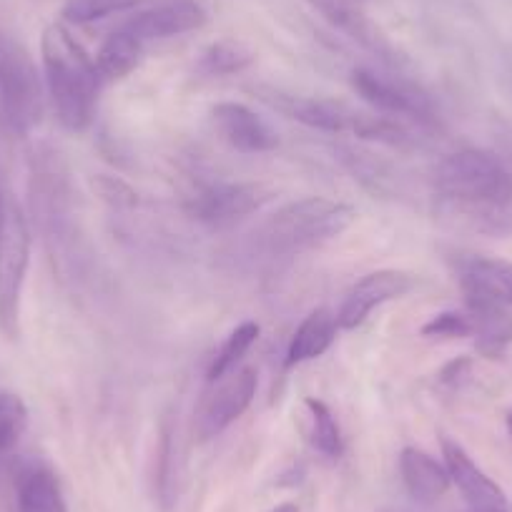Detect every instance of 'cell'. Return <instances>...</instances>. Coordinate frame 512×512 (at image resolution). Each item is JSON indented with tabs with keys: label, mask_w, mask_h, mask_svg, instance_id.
Masks as SVG:
<instances>
[{
	"label": "cell",
	"mask_w": 512,
	"mask_h": 512,
	"mask_svg": "<svg viewBox=\"0 0 512 512\" xmlns=\"http://www.w3.org/2000/svg\"><path fill=\"white\" fill-rule=\"evenodd\" d=\"M442 209L487 236L512 234V171L490 151H455L435 171Z\"/></svg>",
	"instance_id": "cell-1"
},
{
	"label": "cell",
	"mask_w": 512,
	"mask_h": 512,
	"mask_svg": "<svg viewBox=\"0 0 512 512\" xmlns=\"http://www.w3.org/2000/svg\"><path fill=\"white\" fill-rule=\"evenodd\" d=\"M43 81L51 96L58 123L71 134H81L96 116L101 73L86 48L63 23H51L41 36Z\"/></svg>",
	"instance_id": "cell-2"
},
{
	"label": "cell",
	"mask_w": 512,
	"mask_h": 512,
	"mask_svg": "<svg viewBox=\"0 0 512 512\" xmlns=\"http://www.w3.org/2000/svg\"><path fill=\"white\" fill-rule=\"evenodd\" d=\"M354 219V206L322 196H307L269 216L262 226V244L272 254H302L342 236Z\"/></svg>",
	"instance_id": "cell-3"
},
{
	"label": "cell",
	"mask_w": 512,
	"mask_h": 512,
	"mask_svg": "<svg viewBox=\"0 0 512 512\" xmlns=\"http://www.w3.org/2000/svg\"><path fill=\"white\" fill-rule=\"evenodd\" d=\"M46 113L43 78L28 48L0 36V126L13 136L36 131Z\"/></svg>",
	"instance_id": "cell-4"
},
{
	"label": "cell",
	"mask_w": 512,
	"mask_h": 512,
	"mask_svg": "<svg viewBox=\"0 0 512 512\" xmlns=\"http://www.w3.org/2000/svg\"><path fill=\"white\" fill-rule=\"evenodd\" d=\"M31 226L16 196L0 191V332L16 339L21 297L31 267Z\"/></svg>",
	"instance_id": "cell-5"
},
{
	"label": "cell",
	"mask_w": 512,
	"mask_h": 512,
	"mask_svg": "<svg viewBox=\"0 0 512 512\" xmlns=\"http://www.w3.org/2000/svg\"><path fill=\"white\" fill-rule=\"evenodd\" d=\"M349 83H352V91L382 116L410 118L422 126L437 123L432 98L405 78L377 73L372 68H354Z\"/></svg>",
	"instance_id": "cell-6"
},
{
	"label": "cell",
	"mask_w": 512,
	"mask_h": 512,
	"mask_svg": "<svg viewBox=\"0 0 512 512\" xmlns=\"http://www.w3.org/2000/svg\"><path fill=\"white\" fill-rule=\"evenodd\" d=\"M272 199V186L259 181H211L186 199V211L199 224L229 226L262 211Z\"/></svg>",
	"instance_id": "cell-7"
},
{
	"label": "cell",
	"mask_w": 512,
	"mask_h": 512,
	"mask_svg": "<svg viewBox=\"0 0 512 512\" xmlns=\"http://www.w3.org/2000/svg\"><path fill=\"white\" fill-rule=\"evenodd\" d=\"M256 387H259V379L251 367L234 369L219 382L211 384V392L204 397L199 412H196V437L201 442H209L224 430H229L251 407Z\"/></svg>",
	"instance_id": "cell-8"
},
{
	"label": "cell",
	"mask_w": 512,
	"mask_h": 512,
	"mask_svg": "<svg viewBox=\"0 0 512 512\" xmlns=\"http://www.w3.org/2000/svg\"><path fill=\"white\" fill-rule=\"evenodd\" d=\"M417 287V277L402 269H379L367 274L349 289L347 299L337 312V324L342 329H357L367 322L369 314L377 307L395 299L407 297Z\"/></svg>",
	"instance_id": "cell-9"
},
{
	"label": "cell",
	"mask_w": 512,
	"mask_h": 512,
	"mask_svg": "<svg viewBox=\"0 0 512 512\" xmlns=\"http://www.w3.org/2000/svg\"><path fill=\"white\" fill-rule=\"evenodd\" d=\"M256 96L262 98L269 108L307 128H317V131H327V134H344V131L352 134L357 111H349L342 103L297 96V93L279 91V88H256Z\"/></svg>",
	"instance_id": "cell-10"
},
{
	"label": "cell",
	"mask_w": 512,
	"mask_h": 512,
	"mask_svg": "<svg viewBox=\"0 0 512 512\" xmlns=\"http://www.w3.org/2000/svg\"><path fill=\"white\" fill-rule=\"evenodd\" d=\"M216 131L231 149L241 154H267L279 146V136L267 121L249 106L236 101H221L211 108Z\"/></svg>",
	"instance_id": "cell-11"
},
{
	"label": "cell",
	"mask_w": 512,
	"mask_h": 512,
	"mask_svg": "<svg viewBox=\"0 0 512 512\" xmlns=\"http://www.w3.org/2000/svg\"><path fill=\"white\" fill-rule=\"evenodd\" d=\"M442 457H445V467L450 472L452 485L460 490V495L465 497L472 510H505L507 497L502 487L475 465V460L467 455L465 447L445 437L442 440Z\"/></svg>",
	"instance_id": "cell-12"
},
{
	"label": "cell",
	"mask_w": 512,
	"mask_h": 512,
	"mask_svg": "<svg viewBox=\"0 0 512 512\" xmlns=\"http://www.w3.org/2000/svg\"><path fill=\"white\" fill-rule=\"evenodd\" d=\"M204 6L196 0H171L164 6L149 8L126 23V31L134 33L139 41H161V38L184 36L206 26Z\"/></svg>",
	"instance_id": "cell-13"
},
{
	"label": "cell",
	"mask_w": 512,
	"mask_h": 512,
	"mask_svg": "<svg viewBox=\"0 0 512 512\" xmlns=\"http://www.w3.org/2000/svg\"><path fill=\"white\" fill-rule=\"evenodd\" d=\"M462 294H465V314L470 317L477 352L490 359L502 357V352L512 344V309L482 294Z\"/></svg>",
	"instance_id": "cell-14"
},
{
	"label": "cell",
	"mask_w": 512,
	"mask_h": 512,
	"mask_svg": "<svg viewBox=\"0 0 512 512\" xmlns=\"http://www.w3.org/2000/svg\"><path fill=\"white\" fill-rule=\"evenodd\" d=\"M400 475L412 500L425 507L445 497L452 485L445 462H437L435 457L417 447H405L400 452Z\"/></svg>",
	"instance_id": "cell-15"
},
{
	"label": "cell",
	"mask_w": 512,
	"mask_h": 512,
	"mask_svg": "<svg viewBox=\"0 0 512 512\" xmlns=\"http://www.w3.org/2000/svg\"><path fill=\"white\" fill-rule=\"evenodd\" d=\"M16 505L18 512H68L61 482L46 465L23 467L16 477Z\"/></svg>",
	"instance_id": "cell-16"
},
{
	"label": "cell",
	"mask_w": 512,
	"mask_h": 512,
	"mask_svg": "<svg viewBox=\"0 0 512 512\" xmlns=\"http://www.w3.org/2000/svg\"><path fill=\"white\" fill-rule=\"evenodd\" d=\"M337 317L329 312L327 307H319L314 312H309L304 317V322L299 324L297 332H294L292 342L287 347V357H284V367L292 369L299 367L304 362H312L319 359L337 339Z\"/></svg>",
	"instance_id": "cell-17"
},
{
	"label": "cell",
	"mask_w": 512,
	"mask_h": 512,
	"mask_svg": "<svg viewBox=\"0 0 512 512\" xmlns=\"http://www.w3.org/2000/svg\"><path fill=\"white\" fill-rule=\"evenodd\" d=\"M460 287L512 309V264L492 256H472L460 269Z\"/></svg>",
	"instance_id": "cell-18"
},
{
	"label": "cell",
	"mask_w": 512,
	"mask_h": 512,
	"mask_svg": "<svg viewBox=\"0 0 512 512\" xmlns=\"http://www.w3.org/2000/svg\"><path fill=\"white\" fill-rule=\"evenodd\" d=\"M144 56V41L134 36L126 28H118L103 41V46L96 53V68L103 81H123Z\"/></svg>",
	"instance_id": "cell-19"
},
{
	"label": "cell",
	"mask_w": 512,
	"mask_h": 512,
	"mask_svg": "<svg viewBox=\"0 0 512 512\" xmlns=\"http://www.w3.org/2000/svg\"><path fill=\"white\" fill-rule=\"evenodd\" d=\"M304 412H307V437L309 445L317 452H322L324 457H332L337 460L344 450L342 442V430H339V422L334 417V412L329 410L324 402L307 397L304 400Z\"/></svg>",
	"instance_id": "cell-20"
},
{
	"label": "cell",
	"mask_w": 512,
	"mask_h": 512,
	"mask_svg": "<svg viewBox=\"0 0 512 512\" xmlns=\"http://www.w3.org/2000/svg\"><path fill=\"white\" fill-rule=\"evenodd\" d=\"M254 63V53L249 46L241 41H216L201 51L199 61H196V71L204 76H231V73H241Z\"/></svg>",
	"instance_id": "cell-21"
},
{
	"label": "cell",
	"mask_w": 512,
	"mask_h": 512,
	"mask_svg": "<svg viewBox=\"0 0 512 512\" xmlns=\"http://www.w3.org/2000/svg\"><path fill=\"white\" fill-rule=\"evenodd\" d=\"M156 490H159L161 507H164L166 512L174 510L181 492V462H179V445H176L174 427H164V435H161Z\"/></svg>",
	"instance_id": "cell-22"
},
{
	"label": "cell",
	"mask_w": 512,
	"mask_h": 512,
	"mask_svg": "<svg viewBox=\"0 0 512 512\" xmlns=\"http://www.w3.org/2000/svg\"><path fill=\"white\" fill-rule=\"evenodd\" d=\"M259 332H262V329H259V324L256 322H241L239 327H236L234 332L226 337V342L221 344V349L216 352V357L211 359L209 372H206L209 384L219 382L221 377H226L229 372H234L236 364L241 362V357H244V354L254 347V342L259 339Z\"/></svg>",
	"instance_id": "cell-23"
},
{
	"label": "cell",
	"mask_w": 512,
	"mask_h": 512,
	"mask_svg": "<svg viewBox=\"0 0 512 512\" xmlns=\"http://www.w3.org/2000/svg\"><path fill=\"white\" fill-rule=\"evenodd\" d=\"M28 427V407L16 392H0V455L16 450Z\"/></svg>",
	"instance_id": "cell-24"
},
{
	"label": "cell",
	"mask_w": 512,
	"mask_h": 512,
	"mask_svg": "<svg viewBox=\"0 0 512 512\" xmlns=\"http://www.w3.org/2000/svg\"><path fill=\"white\" fill-rule=\"evenodd\" d=\"M139 0H68L63 6V21L76 23V26H86V23L103 21V18L113 16V13H123L128 8H134Z\"/></svg>",
	"instance_id": "cell-25"
},
{
	"label": "cell",
	"mask_w": 512,
	"mask_h": 512,
	"mask_svg": "<svg viewBox=\"0 0 512 512\" xmlns=\"http://www.w3.org/2000/svg\"><path fill=\"white\" fill-rule=\"evenodd\" d=\"M422 337L430 339H465L472 337V324L465 312H440L422 324Z\"/></svg>",
	"instance_id": "cell-26"
},
{
	"label": "cell",
	"mask_w": 512,
	"mask_h": 512,
	"mask_svg": "<svg viewBox=\"0 0 512 512\" xmlns=\"http://www.w3.org/2000/svg\"><path fill=\"white\" fill-rule=\"evenodd\" d=\"M91 186L108 206H113V209H134V206L139 204V194H136L126 181L118 179V176L98 174L96 179L91 181Z\"/></svg>",
	"instance_id": "cell-27"
},
{
	"label": "cell",
	"mask_w": 512,
	"mask_h": 512,
	"mask_svg": "<svg viewBox=\"0 0 512 512\" xmlns=\"http://www.w3.org/2000/svg\"><path fill=\"white\" fill-rule=\"evenodd\" d=\"M272 512H299V507L294 505V502H282V505L274 507Z\"/></svg>",
	"instance_id": "cell-28"
},
{
	"label": "cell",
	"mask_w": 512,
	"mask_h": 512,
	"mask_svg": "<svg viewBox=\"0 0 512 512\" xmlns=\"http://www.w3.org/2000/svg\"><path fill=\"white\" fill-rule=\"evenodd\" d=\"M377 512H425V510H410V507H382Z\"/></svg>",
	"instance_id": "cell-29"
},
{
	"label": "cell",
	"mask_w": 512,
	"mask_h": 512,
	"mask_svg": "<svg viewBox=\"0 0 512 512\" xmlns=\"http://www.w3.org/2000/svg\"><path fill=\"white\" fill-rule=\"evenodd\" d=\"M507 432H510V435H512V412H510V415H507Z\"/></svg>",
	"instance_id": "cell-30"
},
{
	"label": "cell",
	"mask_w": 512,
	"mask_h": 512,
	"mask_svg": "<svg viewBox=\"0 0 512 512\" xmlns=\"http://www.w3.org/2000/svg\"><path fill=\"white\" fill-rule=\"evenodd\" d=\"M344 3H354V6H362L364 0H344Z\"/></svg>",
	"instance_id": "cell-31"
},
{
	"label": "cell",
	"mask_w": 512,
	"mask_h": 512,
	"mask_svg": "<svg viewBox=\"0 0 512 512\" xmlns=\"http://www.w3.org/2000/svg\"><path fill=\"white\" fill-rule=\"evenodd\" d=\"M472 512H507V510H472Z\"/></svg>",
	"instance_id": "cell-32"
}]
</instances>
